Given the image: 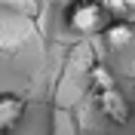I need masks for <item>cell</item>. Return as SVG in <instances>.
Here are the masks:
<instances>
[{
	"label": "cell",
	"mask_w": 135,
	"mask_h": 135,
	"mask_svg": "<svg viewBox=\"0 0 135 135\" xmlns=\"http://www.w3.org/2000/svg\"><path fill=\"white\" fill-rule=\"evenodd\" d=\"M65 22L80 37H95V34H101V28L108 25V16L98 9L95 0H71L68 12H65Z\"/></svg>",
	"instance_id": "cell-1"
},
{
	"label": "cell",
	"mask_w": 135,
	"mask_h": 135,
	"mask_svg": "<svg viewBox=\"0 0 135 135\" xmlns=\"http://www.w3.org/2000/svg\"><path fill=\"white\" fill-rule=\"evenodd\" d=\"M95 104L110 123H126L129 120V98L120 92L117 86H110L104 92H95Z\"/></svg>",
	"instance_id": "cell-2"
},
{
	"label": "cell",
	"mask_w": 135,
	"mask_h": 135,
	"mask_svg": "<svg viewBox=\"0 0 135 135\" xmlns=\"http://www.w3.org/2000/svg\"><path fill=\"white\" fill-rule=\"evenodd\" d=\"M101 40H104V49L123 52V49L132 46L135 28H132V22H126V18H114V22H108V25L101 28Z\"/></svg>",
	"instance_id": "cell-3"
},
{
	"label": "cell",
	"mask_w": 135,
	"mask_h": 135,
	"mask_svg": "<svg viewBox=\"0 0 135 135\" xmlns=\"http://www.w3.org/2000/svg\"><path fill=\"white\" fill-rule=\"evenodd\" d=\"M22 117H25V98L16 92H3L0 95V132H9Z\"/></svg>",
	"instance_id": "cell-4"
},
{
	"label": "cell",
	"mask_w": 135,
	"mask_h": 135,
	"mask_svg": "<svg viewBox=\"0 0 135 135\" xmlns=\"http://www.w3.org/2000/svg\"><path fill=\"white\" fill-rule=\"evenodd\" d=\"M86 83H89L92 92H104V89H110V86H117V80H114V74H110L104 65H92L89 71H86Z\"/></svg>",
	"instance_id": "cell-5"
},
{
	"label": "cell",
	"mask_w": 135,
	"mask_h": 135,
	"mask_svg": "<svg viewBox=\"0 0 135 135\" xmlns=\"http://www.w3.org/2000/svg\"><path fill=\"white\" fill-rule=\"evenodd\" d=\"M95 3H98V9L104 12V16H110V18L126 16V12H129V6L123 3V0H95Z\"/></svg>",
	"instance_id": "cell-6"
},
{
	"label": "cell",
	"mask_w": 135,
	"mask_h": 135,
	"mask_svg": "<svg viewBox=\"0 0 135 135\" xmlns=\"http://www.w3.org/2000/svg\"><path fill=\"white\" fill-rule=\"evenodd\" d=\"M123 3H126V6H129V9H132V6H135V0H123Z\"/></svg>",
	"instance_id": "cell-7"
},
{
	"label": "cell",
	"mask_w": 135,
	"mask_h": 135,
	"mask_svg": "<svg viewBox=\"0 0 135 135\" xmlns=\"http://www.w3.org/2000/svg\"><path fill=\"white\" fill-rule=\"evenodd\" d=\"M0 135H6V132H0Z\"/></svg>",
	"instance_id": "cell-8"
}]
</instances>
